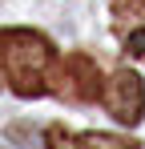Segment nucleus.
<instances>
[{"label":"nucleus","mask_w":145,"mask_h":149,"mask_svg":"<svg viewBox=\"0 0 145 149\" xmlns=\"http://www.w3.org/2000/svg\"><path fill=\"white\" fill-rule=\"evenodd\" d=\"M109 8H113V16H133L145 8V0H109Z\"/></svg>","instance_id":"7"},{"label":"nucleus","mask_w":145,"mask_h":149,"mask_svg":"<svg viewBox=\"0 0 145 149\" xmlns=\"http://www.w3.org/2000/svg\"><path fill=\"white\" fill-rule=\"evenodd\" d=\"M45 145L48 149H81V137H72L65 125H48L45 129Z\"/></svg>","instance_id":"5"},{"label":"nucleus","mask_w":145,"mask_h":149,"mask_svg":"<svg viewBox=\"0 0 145 149\" xmlns=\"http://www.w3.org/2000/svg\"><path fill=\"white\" fill-rule=\"evenodd\" d=\"M125 52H129V56H145V24L129 32V40H125Z\"/></svg>","instance_id":"6"},{"label":"nucleus","mask_w":145,"mask_h":149,"mask_svg":"<svg viewBox=\"0 0 145 149\" xmlns=\"http://www.w3.org/2000/svg\"><path fill=\"white\" fill-rule=\"evenodd\" d=\"M48 89H56L65 101L89 105V101H97V97H101L105 81H101V69L93 65V56H85V52H72V56H65V61H61V69L52 73Z\"/></svg>","instance_id":"2"},{"label":"nucleus","mask_w":145,"mask_h":149,"mask_svg":"<svg viewBox=\"0 0 145 149\" xmlns=\"http://www.w3.org/2000/svg\"><path fill=\"white\" fill-rule=\"evenodd\" d=\"M81 149H137L133 137H113V133H85Z\"/></svg>","instance_id":"4"},{"label":"nucleus","mask_w":145,"mask_h":149,"mask_svg":"<svg viewBox=\"0 0 145 149\" xmlns=\"http://www.w3.org/2000/svg\"><path fill=\"white\" fill-rule=\"evenodd\" d=\"M0 69L16 97H45L56 69V49L36 28H0Z\"/></svg>","instance_id":"1"},{"label":"nucleus","mask_w":145,"mask_h":149,"mask_svg":"<svg viewBox=\"0 0 145 149\" xmlns=\"http://www.w3.org/2000/svg\"><path fill=\"white\" fill-rule=\"evenodd\" d=\"M101 101H105V109H109L113 121L141 125V117H145V81L133 73V69H117V73L105 81Z\"/></svg>","instance_id":"3"},{"label":"nucleus","mask_w":145,"mask_h":149,"mask_svg":"<svg viewBox=\"0 0 145 149\" xmlns=\"http://www.w3.org/2000/svg\"><path fill=\"white\" fill-rule=\"evenodd\" d=\"M8 137L12 141H24V149H36L32 145V125H8Z\"/></svg>","instance_id":"8"}]
</instances>
